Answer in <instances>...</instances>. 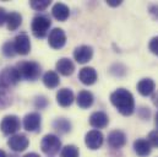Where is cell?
Masks as SVG:
<instances>
[{
  "instance_id": "cell-1",
  "label": "cell",
  "mask_w": 158,
  "mask_h": 157,
  "mask_svg": "<svg viewBox=\"0 0 158 157\" xmlns=\"http://www.w3.org/2000/svg\"><path fill=\"white\" fill-rule=\"evenodd\" d=\"M110 102L123 116H131L135 111V100L131 92L125 88H118L110 95Z\"/></svg>"
},
{
  "instance_id": "cell-2",
  "label": "cell",
  "mask_w": 158,
  "mask_h": 157,
  "mask_svg": "<svg viewBox=\"0 0 158 157\" xmlns=\"http://www.w3.org/2000/svg\"><path fill=\"white\" fill-rule=\"evenodd\" d=\"M20 78L30 81H35L40 78V66L36 62H21L16 66Z\"/></svg>"
},
{
  "instance_id": "cell-3",
  "label": "cell",
  "mask_w": 158,
  "mask_h": 157,
  "mask_svg": "<svg viewBox=\"0 0 158 157\" xmlns=\"http://www.w3.org/2000/svg\"><path fill=\"white\" fill-rule=\"evenodd\" d=\"M20 74L16 68L7 66L0 71V88L6 90L15 86L20 81Z\"/></svg>"
},
{
  "instance_id": "cell-4",
  "label": "cell",
  "mask_w": 158,
  "mask_h": 157,
  "mask_svg": "<svg viewBox=\"0 0 158 157\" xmlns=\"http://www.w3.org/2000/svg\"><path fill=\"white\" fill-rule=\"evenodd\" d=\"M40 149L47 155H55L61 149V141L54 134H48L42 139Z\"/></svg>"
},
{
  "instance_id": "cell-5",
  "label": "cell",
  "mask_w": 158,
  "mask_h": 157,
  "mask_svg": "<svg viewBox=\"0 0 158 157\" xmlns=\"http://www.w3.org/2000/svg\"><path fill=\"white\" fill-rule=\"evenodd\" d=\"M50 25H52V22H50L49 17L43 16V15L36 16L32 21V32L37 38H43L47 36Z\"/></svg>"
},
{
  "instance_id": "cell-6",
  "label": "cell",
  "mask_w": 158,
  "mask_h": 157,
  "mask_svg": "<svg viewBox=\"0 0 158 157\" xmlns=\"http://www.w3.org/2000/svg\"><path fill=\"white\" fill-rule=\"evenodd\" d=\"M104 136L99 130H91L85 136V144L89 150H98L103 145Z\"/></svg>"
},
{
  "instance_id": "cell-7",
  "label": "cell",
  "mask_w": 158,
  "mask_h": 157,
  "mask_svg": "<svg viewBox=\"0 0 158 157\" xmlns=\"http://www.w3.org/2000/svg\"><path fill=\"white\" fill-rule=\"evenodd\" d=\"M21 126L20 119L16 116H6L4 117V119L1 120L0 124V129L4 134H15Z\"/></svg>"
},
{
  "instance_id": "cell-8",
  "label": "cell",
  "mask_w": 158,
  "mask_h": 157,
  "mask_svg": "<svg viewBox=\"0 0 158 157\" xmlns=\"http://www.w3.org/2000/svg\"><path fill=\"white\" fill-rule=\"evenodd\" d=\"M48 43L53 49H60L65 45L66 43V35L61 28H54L50 31L49 37H48Z\"/></svg>"
},
{
  "instance_id": "cell-9",
  "label": "cell",
  "mask_w": 158,
  "mask_h": 157,
  "mask_svg": "<svg viewBox=\"0 0 158 157\" xmlns=\"http://www.w3.org/2000/svg\"><path fill=\"white\" fill-rule=\"evenodd\" d=\"M28 139L25 134H15L12 135L9 141H7V145L10 146L11 150L16 151V152H21V151H25L28 146Z\"/></svg>"
},
{
  "instance_id": "cell-10",
  "label": "cell",
  "mask_w": 158,
  "mask_h": 157,
  "mask_svg": "<svg viewBox=\"0 0 158 157\" xmlns=\"http://www.w3.org/2000/svg\"><path fill=\"white\" fill-rule=\"evenodd\" d=\"M14 45L16 54L26 55L31 50V40L26 33H20L19 36H16V38L14 39Z\"/></svg>"
},
{
  "instance_id": "cell-11",
  "label": "cell",
  "mask_w": 158,
  "mask_h": 157,
  "mask_svg": "<svg viewBox=\"0 0 158 157\" xmlns=\"http://www.w3.org/2000/svg\"><path fill=\"white\" fill-rule=\"evenodd\" d=\"M93 57V49L89 45H80L74 50V58L79 64L88 63Z\"/></svg>"
},
{
  "instance_id": "cell-12",
  "label": "cell",
  "mask_w": 158,
  "mask_h": 157,
  "mask_svg": "<svg viewBox=\"0 0 158 157\" xmlns=\"http://www.w3.org/2000/svg\"><path fill=\"white\" fill-rule=\"evenodd\" d=\"M40 123H42V118L36 112L28 113V114H26V117L23 118V126H25V129L27 131H37V130H40Z\"/></svg>"
},
{
  "instance_id": "cell-13",
  "label": "cell",
  "mask_w": 158,
  "mask_h": 157,
  "mask_svg": "<svg viewBox=\"0 0 158 157\" xmlns=\"http://www.w3.org/2000/svg\"><path fill=\"white\" fill-rule=\"evenodd\" d=\"M126 144V135L120 130H113L108 135V145L112 149H120Z\"/></svg>"
},
{
  "instance_id": "cell-14",
  "label": "cell",
  "mask_w": 158,
  "mask_h": 157,
  "mask_svg": "<svg viewBox=\"0 0 158 157\" xmlns=\"http://www.w3.org/2000/svg\"><path fill=\"white\" fill-rule=\"evenodd\" d=\"M56 102L61 107H69L74 102V92L70 88H61L56 93Z\"/></svg>"
},
{
  "instance_id": "cell-15",
  "label": "cell",
  "mask_w": 158,
  "mask_h": 157,
  "mask_svg": "<svg viewBox=\"0 0 158 157\" xmlns=\"http://www.w3.org/2000/svg\"><path fill=\"white\" fill-rule=\"evenodd\" d=\"M55 66H56L58 73H60L64 76L73 75V73L75 70V65H74V63L69 58H61V59H59L56 62V65Z\"/></svg>"
},
{
  "instance_id": "cell-16",
  "label": "cell",
  "mask_w": 158,
  "mask_h": 157,
  "mask_svg": "<svg viewBox=\"0 0 158 157\" xmlns=\"http://www.w3.org/2000/svg\"><path fill=\"white\" fill-rule=\"evenodd\" d=\"M108 116L104 112H94L91 114L89 117V124L91 126L96 128V129H103L108 125Z\"/></svg>"
},
{
  "instance_id": "cell-17",
  "label": "cell",
  "mask_w": 158,
  "mask_h": 157,
  "mask_svg": "<svg viewBox=\"0 0 158 157\" xmlns=\"http://www.w3.org/2000/svg\"><path fill=\"white\" fill-rule=\"evenodd\" d=\"M79 78L83 85H93L97 81V71L91 66L82 68L79 73Z\"/></svg>"
},
{
  "instance_id": "cell-18",
  "label": "cell",
  "mask_w": 158,
  "mask_h": 157,
  "mask_svg": "<svg viewBox=\"0 0 158 157\" xmlns=\"http://www.w3.org/2000/svg\"><path fill=\"white\" fill-rule=\"evenodd\" d=\"M155 88H156V83L152 78H142L137 83V91L140 92V95L145 97L151 96L155 92Z\"/></svg>"
},
{
  "instance_id": "cell-19",
  "label": "cell",
  "mask_w": 158,
  "mask_h": 157,
  "mask_svg": "<svg viewBox=\"0 0 158 157\" xmlns=\"http://www.w3.org/2000/svg\"><path fill=\"white\" fill-rule=\"evenodd\" d=\"M52 14H53V16L56 20H59V21H66L68 17H69V15H70V10H69V7L65 4L56 2L53 6V9H52Z\"/></svg>"
},
{
  "instance_id": "cell-20",
  "label": "cell",
  "mask_w": 158,
  "mask_h": 157,
  "mask_svg": "<svg viewBox=\"0 0 158 157\" xmlns=\"http://www.w3.org/2000/svg\"><path fill=\"white\" fill-rule=\"evenodd\" d=\"M134 150L135 152L141 157H146L148 156L152 151L151 149V145L150 142L146 140V139H137L135 142H134Z\"/></svg>"
},
{
  "instance_id": "cell-21",
  "label": "cell",
  "mask_w": 158,
  "mask_h": 157,
  "mask_svg": "<svg viewBox=\"0 0 158 157\" xmlns=\"http://www.w3.org/2000/svg\"><path fill=\"white\" fill-rule=\"evenodd\" d=\"M76 101H77V104H79L80 108H82V109L89 108L93 104V95L87 90H82L79 92Z\"/></svg>"
},
{
  "instance_id": "cell-22",
  "label": "cell",
  "mask_w": 158,
  "mask_h": 157,
  "mask_svg": "<svg viewBox=\"0 0 158 157\" xmlns=\"http://www.w3.org/2000/svg\"><path fill=\"white\" fill-rule=\"evenodd\" d=\"M21 23H22V16L19 12H10V14H7L6 25H7V28L10 31L17 30Z\"/></svg>"
},
{
  "instance_id": "cell-23",
  "label": "cell",
  "mask_w": 158,
  "mask_h": 157,
  "mask_svg": "<svg viewBox=\"0 0 158 157\" xmlns=\"http://www.w3.org/2000/svg\"><path fill=\"white\" fill-rule=\"evenodd\" d=\"M60 82V78H59V75L55 73V71H47L44 75H43V83L48 87V88H55L58 87Z\"/></svg>"
},
{
  "instance_id": "cell-24",
  "label": "cell",
  "mask_w": 158,
  "mask_h": 157,
  "mask_svg": "<svg viewBox=\"0 0 158 157\" xmlns=\"http://www.w3.org/2000/svg\"><path fill=\"white\" fill-rule=\"evenodd\" d=\"M53 126L55 130H58L59 133H68L71 130V123L65 119V118H60V119H56L54 123H53Z\"/></svg>"
},
{
  "instance_id": "cell-25",
  "label": "cell",
  "mask_w": 158,
  "mask_h": 157,
  "mask_svg": "<svg viewBox=\"0 0 158 157\" xmlns=\"http://www.w3.org/2000/svg\"><path fill=\"white\" fill-rule=\"evenodd\" d=\"M79 149L75 145H68L61 150V157H79Z\"/></svg>"
},
{
  "instance_id": "cell-26",
  "label": "cell",
  "mask_w": 158,
  "mask_h": 157,
  "mask_svg": "<svg viewBox=\"0 0 158 157\" xmlns=\"http://www.w3.org/2000/svg\"><path fill=\"white\" fill-rule=\"evenodd\" d=\"M31 7L37 10V11H42V10H45L49 5H50V1L49 0H32L31 2Z\"/></svg>"
},
{
  "instance_id": "cell-27",
  "label": "cell",
  "mask_w": 158,
  "mask_h": 157,
  "mask_svg": "<svg viewBox=\"0 0 158 157\" xmlns=\"http://www.w3.org/2000/svg\"><path fill=\"white\" fill-rule=\"evenodd\" d=\"M2 53L5 57H14L16 54V50H15V45H14V42H6L4 45H2Z\"/></svg>"
},
{
  "instance_id": "cell-28",
  "label": "cell",
  "mask_w": 158,
  "mask_h": 157,
  "mask_svg": "<svg viewBox=\"0 0 158 157\" xmlns=\"http://www.w3.org/2000/svg\"><path fill=\"white\" fill-rule=\"evenodd\" d=\"M4 91H5V90H1V88H0V108L6 107V106H9V104L11 103L10 97H9Z\"/></svg>"
},
{
  "instance_id": "cell-29",
  "label": "cell",
  "mask_w": 158,
  "mask_h": 157,
  "mask_svg": "<svg viewBox=\"0 0 158 157\" xmlns=\"http://www.w3.org/2000/svg\"><path fill=\"white\" fill-rule=\"evenodd\" d=\"M147 141L150 142V145H151V146H153V147H158V131L157 130L151 131V133L148 134Z\"/></svg>"
},
{
  "instance_id": "cell-30",
  "label": "cell",
  "mask_w": 158,
  "mask_h": 157,
  "mask_svg": "<svg viewBox=\"0 0 158 157\" xmlns=\"http://www.w3.org/2000/svg\"><path fill=\"white\" fill-rule=\"evenodd\" d=\"M148 48L150 50L158 57V36L157 37H153V38L150 40V44H148Z\"/></svg>"
},
{
  "instance_id": "cell-31",
  "label": "cell",
  "mask_w": 158,
  "mask_h": 157,
  "mask_svg": "<svg viewBox=\"0 0 158 157\" xmlns=\"http://www.w3.org/2000/svg\"><path fill=\"white\" fill-rule=\"evenodd\" d=\"M6 17H7V14H6L5 9L0 7V26H2L6 22Z\"/></svg>"
},
{
  "instance_id": "cell-32",
  "label": "cell",
  "mask_w": 158,
  "mask_h": 157,
  "mask_svg": "<svg viewBox=\"0 0 158 157\" xmlns=\"http://www.w3.org/2000/svg\"><path fill=\"white\" fill-rule=\"evenodd\" d=\"M150 14H151L155 19L158 20V5H152V6L150 7Z\"/></svg>"
},
{
  "instance_id": "cell-33",
  "label": "cell",
  "mask_w": 158,
  "mask_h": 157,
  "mask_svg": "<svg viewBox=\"0 0 158 157\" xmlns=\"http://www.w3.org/2000/svg\"><path fill=\"white\" fill-rule=\"evenodd\" d=\"M108 2V5H110V6H119L120 4H121V1H117V0H109V1H107Z\"/></svg>"
},
{
  "instance_id": "cell-34",
  "label": "cell",
  "mask_w": 158,
  "mask_h": 157,
  "mask_svg": "<svg viewBox=\"0 0 158 157\" xmlns=\"http://www.w3.org/2000/svg\"><path fill=\"white\" fill-rule=\"evenodd\" d=\"M152 101H153V103H155V106H157L158 107V91H157V93L152 97Z\"/></svg>"
},
{
  "instance_id": "cell-35",
  "label": "cell",
  "mask_w": 158,
  "mask_h": 157,
  "mask_svg": "<svg viewBox=\"0 0 158 157\" xmlns=\"http://www.w3.org/2000/svg\"><path fill=\"white\" fill-rule=\"evenodd\" d=\"M23 157H40L38 154H35V152H31V154H27V155H25Z\"/></svg>"
},
{
  "instance_id": "cell-36",
  "label": "cell",
  "mask_w": 158,
  "mask_h": 157,
  "mask_svg": "<svg viewBox=\"0 0 158 157\" xmlns=\"http://www.w3.org/2000/svg\"><path fill=\"white\" fill-rule=\"evenodd\" d=\"M0 157H6V154H5V151L0 150Z\"/></svg>"
},
{
  "instance_id": "cell-37",
  "label": "cell",
  "mask_w": 158,
  "mask_h": 157,
  "mask_svg": "<svg viewBox=\"0 0 158 157\" xmlns=\"http://www.w3.org/2000/svg\"><path fill=\"white\" fill-rule=\"evenodd\" d=\"M156 126H157V131H158V113L156 114Z\"/></svg>"
}]
</instances>
